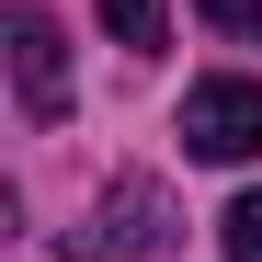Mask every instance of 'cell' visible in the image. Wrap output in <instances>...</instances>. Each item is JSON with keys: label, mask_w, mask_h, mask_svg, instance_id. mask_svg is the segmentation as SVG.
Masks as SVG:
<instances>
[{"label": "cell", "mask_w": 262, "mask_h": 262, "mask_svg": "<svg viewBox=\"0 0 262 262\" xmlns=\"http://www.w3.org/2000/svg\"><path fill=\"white\" fill-rule=\"evenodd\" d=\"M12 92H23L34 125H57V114H69V34H57L46 0H12Z\"/></svg>", "instance_id": "cell-1"}, {"label": "cell", "mask_w": 262, "mask_h": 262, "mask_svg": "<svg viewBox=\"0 0 262 262\" xmlns=\"http://www.w3.org/2000/svg\"><path fill=\"white\" fill-rule=\"evenodd\" d=\"M183 148L194 160H251L262 148V80H194L183 92Z\"/></svg>", "instance_id": "cell-2"}, {"label": "cell", "mask_w": 262, "mask_h": 262, "mask_svg": "<svg viewBox=\"0 0 262 262\" xmlns=\"http://www.w3.org/2000/svg\"><path fill=\"white\" fill-rule=\"evenodd\" d=\"M160 216H171V194H160V183H114V194H103V216L80 228V262H148V251H160Z\"/></svg>", "instance_id": "cell-3"}, {"label": "cell", "mask_w": 262, "mask_h": 262, "mask_svg": "<svg viewBox=\"0 0 262 262\" xmlns=\"http://www.w3.org/2000/svg\"><path fill=\"white\" fill-rule=\"evenodd\" d=\"M103 34H114V46H160V34H171V0H103Z\"/></svg>", "instance_id": "cell-4"}, {"label": "cell", "mask_w": 262, "mask_h": 262, "mask_svg": "<svg viewBox=\"0 0 262 262\" xmlns=\"http://www.w3.org/2000/svg\"><path fill=\"white\" fill-rule=\"evenodd\" d=\"M216 239H228V262H262V194H239L228 216H216Z\"/></svg>", "instance_id": "cell-5"}, {"label": "cell", "mask_w": 262, "mask_h": 262, "mask_svg": "<svg viewBox=\"0 0 262 262\" xmlns=\"http://www.w3.org/2000/svg\"><path fill=\"white\" fill-rule=\"evenodd\" d=\"M194 12H205L216 34H239V46H262V0H194Z\"/></svg>", "instance_id": "cell-6"}]
</instances>
